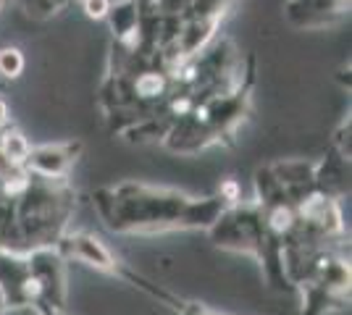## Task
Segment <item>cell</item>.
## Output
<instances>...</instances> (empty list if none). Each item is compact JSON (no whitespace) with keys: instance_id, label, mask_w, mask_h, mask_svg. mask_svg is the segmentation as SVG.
<instances>
[{"instance_id":"6da1fadb","label":"cell","mask_w":352,"mask_h":315,"mask_svg":"<svg viewBox=\"0 0 352 315\" xmlns=\"http://www.w3.org/2000/svg\"><path fill=\"white\" fill-rule=\"evenodd\" d=\"M69 250H72V255L76 260H82V263H87L92 268H100V270H108V273H118V276H124V270L118 268V260L111 255V250L100 244V240H95V237H89V234H76L69 240Z\"/></svg>"},{"instance_id":"7a4b0ae2","label":"cell","mask_w":352,"mask_h":315,"mask_svg":"<svg viewBox=\"0 0 352 315\" xmlns=\"http://www.w3.org/2000/svg\"><path fill=\"white\" fill-rule=\"evenodd\" d=\"M0 152H3V158H8L11 165H21L27 163L30 145H27V139L19 135V132H8V135H3V139H0Z\"/></svg>"},{"instance_id":"3957f363","label":"cell","mask_w":352,"mask_h":315,"mask_svg":"<svg viewBox=\"0 0 352 315\" xmlns=\"http://www.w3.org/2000/svg\"><path fill=\"white\" fill-rule=\"evenodd\" d=\"M0 71L8 76H16L21 71V56L16 50H3L0 53Z\"/></svg>"},{"instance_id":"277c9868","label":"cell","mask_w":352,"mask_h":315,"mask_svg":"<svg viewBox=\"0 0 352 315\" xmlns=\"http://www.w3.org/2000/svg\"><path fill=\"white\" fill-rule=\"evenodd\" d=\"M6 119H8V108H6V103L0 100V126L6 124Z\"/></svg>"}]
</instances>
